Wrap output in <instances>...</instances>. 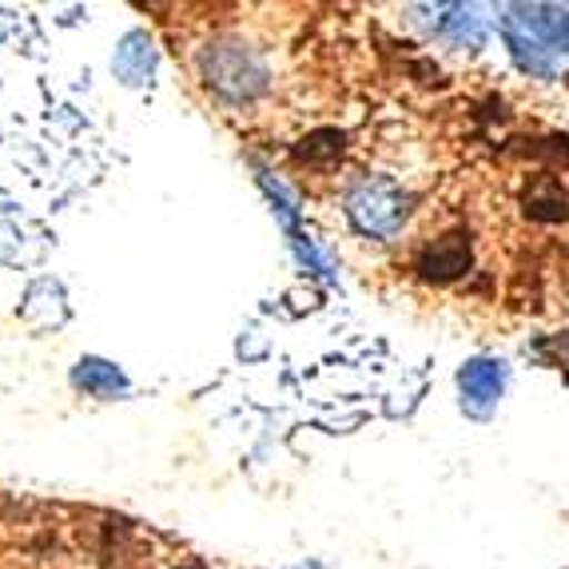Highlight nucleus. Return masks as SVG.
<instances>
[{
    "label": "nucleus",
    "mask_w": 569,
    "mask_h": 569,
    "mask_svg": "<svg viewBox=\"0 0 569 569\" xmlns=\"http://www.w3.org/2000/svg\"><path fill=\"white\" fill-rule=\"evenodd\" d=\"M498 32L526 77L558 80L569 60V4H502Z\"/></svg>",
    "instance_id": "1"
},
{
    "label": "nucleus",
    "mask_w": 569,
    "mask_h": 569,
    "mask_svg": "<svg viewBox=\"0 0 569 569\" xmlns=\"http://www.w3.org/2000/svg\"><path fill=\"white\" fill-rule=\"evenodd\" d=\"M342 211H347V223L362 239L390 243V239L407 228L410 196L390 176H359L347 188V196H342Z\"/></svg>",
    "instance_id": "2"
},
{
    "label": "nucleus",
    "mask_w": 569,
    "mask_h": 569,
    "mask_svg": "<svg viewBox=\"0 0 569 569\" xmlns=\"http://www.w3.org/2000/svg\"><path fill=\"white\" fill-rule=\"evenodd\" d=\"M200 68L211 92H219L231 104H247V100H256L267 88V68L259 60V52H251L239 40H216V44H208L200 57Z\"/></svg>",
    "instance_id": "3"
},
{
    "label": "nucleus",
    "mask_w": 569,
    "mask_h": 569,
    "mask_svg": "<svg viewBox=\"0 0 569 569\" xmlns=\"http://www.w3.org/2000/svg\"><path fill=\"white\" fill-rule=\"evenodd\" d=\"M415 24L430 32V37L447 40L458 52H478L490 37L482 9L478 4H415Z\"/></svg>",
    "instance_id": "4"
},
{
    "label": "nucleus",
    "mask_w": 569,
    "mask_h": 569,
    "mask_svg": "<svg viewBox=\"0 0 569 569\" xmlns=\"http://www.w3.org/2000/svg\"><path fill=\"white\" fill-rule=\"evenodd\" d=\"M506 379H510V367L502 359H490V355H478V359H466L458 367V395H462L466 415L486 418L498 399H502Z\"/></svg>",
    "instance_id": "5"
},
{
    "label": "nucleus",
    "mask_w": 569,
    "mask_h": 569,
    "mask_svg": "<svg viewBox=\"0 0 569 569\" xmlns=\"http://www.w3.org/2000/svg\"><path fill=\"white\" fill-rule=\"evenodd\" d=\"M415 271L427 283H450V279L470 271V239L466 236H442L418 251Z\"/></svg>",
    "instance_id": "6"
},
{
    "label": "nucleus",
    "mask_w": 569,
    "mask_h": 569,
    "mask_svg": "<svg viewBox=\"0 0 569 569\" xmlns=\"http://www.w3.org/2000/svg\"><path fill=\"white\" fill-rule=\"evenodd\" d=\"M116 77L123 80V84H132V88H143L148 80H152L156 72V48L152 40H148V32H128V37L116 44Z\"/></svg>",
    "instance_id": "7"
},
{
    "label": "nucleus",
    "mask_w": 569,
    "mask_h": 569,
    "mask_svg": "<svg viewBox=\"0 0 569 569\" xmlns=\"http://www.w3.org/2000/svg\"><path fill=\"white\" fill-rule=\"evenodd\" d=\"M72 382L96 399H116L128 390V379H123V370L116 362H104V359H80L77 370H72Z\"/></svg>",
    "instance_id": "8"
},
{
    "label": "nucleus",
    "mask_w": 569,
    "mask_h": 569,
    "mask_svg": "<svg viewBox=\"0 0 569 569\" xmlns=\"http://www.w3.org/2000/svg\"><path fill=\"white\" fill-rule=\"evenodd\" d=\"M259 188L267 191V200L276 203V216L287 228V236H299V196L279 176H271V171H259Z\"/></svg>",
    "instance_id": "9"
},
{
    "label": "nucleus",
    "mask_w": 569,
    "mask_h": 569,
    "mask_svg": "<svg viewBox=\"0 0 569 569\" xmlns=\"http://www.w3.org/2000/svg\"><path fill=\"white\" fill-rule=\"evenodd\" d=\"M299 156H303L307 163H331L342 156V132H331V128H323V132H315L303 140V148H299Z\"/></svg>",
    "instance_id": "10"
},
{
    "label": "nucleus",
    "mask_w": 569,
    "mask_h": 569,
    "mask_svg": "<svg viewBox=\"0 0 569 569\" xmlns=\"http://www.w3.org/2000/svg\"><path fill=\"white\" fill-rule=\"evenodd\" d=\"M291 247H295V256H299V263H303L307 271H315V276H323L335 283V263L319 251V247H315L311 236H291Z\"/></svg>",
    "instance_id": "11"
},
{
    "label": "nucleus",
    "mask_w": 569,
    "mask_h": 569,
    "mask_svg": "<svg viewBox=\"0 0 569 569\" xmlns=\"http://www.w3.org/2000/svg\"><path fill=\"white\" fill-rule=\"evenodd\" d=\"M295 569H319V566H315V561H303V566H295Z\"/></svg>",
    "instance_id": "12"
}]
</instances>
